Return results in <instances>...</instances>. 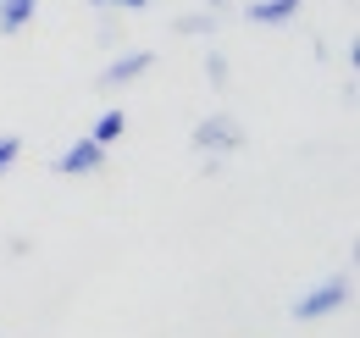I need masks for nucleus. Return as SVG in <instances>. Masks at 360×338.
<instances>
[{
	"mask_svg": "<svg viewBox=\"0 0 360 338\" xmlns=\"http://www.w3.org/2000/svg\"><path fill=\"white\" fill-rule=\"evenodd\" d=\"M17 156H22V139H17V133H0V172L11 167Z\"/></svg>",
	"mask_w": 360,
	"mask_h": 338,
	"instance_id": "nucleus-8",
	"label": "nucleus"
},
{
	"mask_svg": "<svg viewBox=\"0 0 360 338\" xmlns=\"http://www.w3.org/2000/svg\"><path fill=\"white\" fill-rule=\"evenodd\" d=\"M178 34H211V17H183Z\"/></svg>",
	"mask_w": 360,
	"mask_h": 338,
	"instance_id": "nucleus-10",
	"label": "nucleus"
},
{
	"mask_svg": "<svg viewBox=\"0 0 360 338\" xmlns=\"http://www.w3.org/2000/svg\"><path fill=\"white\" fill-rule=\"evenodd\" d=\"M122 133H128V117L111 106V111H100V117H94V133H89V139H94V144H117Z\"/></svg>",
	"mask_w": 360,
	"mask_h": 338,
	"instance_id": "nucleus-7",
	"label": "nucleus"
},
{
	"mask_svg": "<svg viewBox=\"0 0 360 338\" xmlns=\"http://www.w3.org/2000/svg\"><path fill=\"white\" fill-rule=\"evenodd\" d=\"M244 17L261 23V28H277V23H294V17H300V0H250Z\"/></svg>",
	"mask_w": 360,
	"mask_h": 338,
	"instance_id": "nucleus-5",
	"label": "nucleus"
},
{
	"mask_svg": "<svg viewBox=\"0 0 360 338\" xmlns=\"http://www.w3.org/2000/svg\"><path fill=\"white\" fill-rule=\"evenodd\" d=\"M150 67H155V56H150V50H128V56H117V61H111V67H105V73H100V84H105V89H122V84H139V78H144V73H150Z\"/></svg>",
	"mask_w": 360,
	"mask_h": 338,
	"instance_id": "nucleus-4",
	"label": "nucleus"
},
{
	"mask_svg": "<svg viewBox=\"0 0 360 338\" xmlns=\"http://www.w3.org/2000/svg\"><path fill=\"white\" fill-rule=\"evenodd\" d=\"M89 6H111V0H89Z\"/></svg>",
	"mask_w": 360,
	"mask_h": 338,
	"instance_id": "nucleus-12",
	"label": "nucleus"
},
{
	"mask_svg": "<svg viewBox=\"0 0 360 338\" xmlns=\"http://www.w3.org/2000/svg\"><path fill=\"white\" fill-rule=\"evenodd\" d=\"M344 299H349V277H321L311 294L294 299V322H321V316H333Z\"/></svg>",
	"mask_w": 360,
	"mask_h": 338,
	"instance_id": "nucleus-2",
	"label": "nucleus"
},
{
	"mask_svg": "<svg viewBox=\"0 0 360 338\" xmlns=\"http://www.w3.org/2000/svg\"><path fill=\"white\" fill-rule=\"evenodd\" d=\"M238 144H244V127H238V117H227V111H211L205 123L194 127V150H200V156H205V150H211V156H233Z\"/></svg>",
	"mask_w": 360,
	"mask_h": 338,
	"instance_id": "nucleus-1",
	"label": "nucleus"
},
{
	"mask_svg": "<svg viewBox=\"0 0 360 338\" xmlns=\"http://www.w3.org/2000/svg\"><path fill=\"white\" fill-rule=\"evenodd\" d=\"M34 11H39V0H0V34H22L34 23Z\"/></svg>",
	"mask_w": 360,
	"mask_h": 338,
	"instance_id": "nucleus-6",
	"label": "nucleus"
},
{
	"mask_svg": "<svg viewBox=\"0 0 360 338\" xmlns=\"http://www.w3.org/2000/svg\"><path fill=\"white\" fill-rule=\"evenodd\" d=\"M111 6H122V11H144L150 0H111Z\"/></svg>",
	"mask_w": 360,
	"mask_h": 338,
	"instance_id": "nucleus-11",
	"label": "nucleus"
},
{
	"mask_svg": "<svg viewBox=\"0 0 360 338\" xmlns=\"http://www.w3.org/2000/svg\"><path fill=\"white\" fill-rule=\"evenodd\" d=\"M205 73H211V84H217V89L227 84V61H222V56H205Z\"/></svg>",
	"mask_w": 360,
	"mask_h": 338,
	"instance_id": "nucleus-9",
	"label": "nucleus"
},
{
	"mask_svg": "<svg viewBox=\"0 0 360 338\" xmlns=\"http://www.w3.org/2000/svg\"><path fill=\"white\" fill-rule=\"evenodd\" d=\"M100 167H105V144H94V139H78L72 150L56 156V172H67V177H84V172H100Z\"/></svg>",
	"mask_w": 360,
	"mask_h": 338,
	"instance_id": "nucleus-3",
	"label": "nucleus"
}]
</instances>
